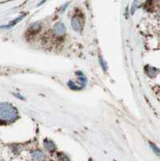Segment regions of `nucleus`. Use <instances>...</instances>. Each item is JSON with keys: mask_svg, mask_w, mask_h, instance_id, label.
<instances>
[{"mask_svg": "<svg viewBox=\"0 0 160 161\" xmlns=\"http://www.w3.org/2000/svg\"><path fill=\"white\" fill-rule=\"evenodd\" d=\"M18 118V112L11 103H0V122L11 123Z\"/></svg>", "mask_w": 160, "mask_h": 161, "instance_id": "obj_1", "label": "nucleus"}, {"mask_svg": "<svg viewBox=\"0 0 160 161\" xmlns=\"http://www.w3.org/2000/svg\"><path fill=\"white\" fill-rule=\"evenodd\" d=\"M65 32H66V27H65V25L63 23H58L57 24L55 25V27H54V33L56 36H60L65 35Z\"/></svg>", "mask_w": 160, "mask_h": 161, "instance_id": "obj_2", "label": "nucleus"}, {"mask_svg": "<svg viewBox=\"0 0 160 161\" xmlns=\"http://www.w3.org/2000/svg\"><path fill=\"white\" fill-rule=\"evenodd\" d=\"M72 27L73 28L74 31H80L82 28V25H81V22H80V19L79 17L75 16L72 19L71 21Z\"/></svg>", "mask_w": 160, "mask_h": 161, "instance_id": "obj_3", "label": "nucleus"}, {"mask_svg": "<svg viewBox=\"0 0 160 161\" xmlns=\"http://www.w3.org/2000/svg\"><path fill=\"white\" fill-rule=\"evenodd\" d=\"M31 156H32V158L34 159L35 160H43L45 159L44 153L41 152V151H39V150L32 152L31 153Z\"/></svg>", "mask_w": 160, "mask_h": 161, "instance_id": "obj_4", "label": "nucleus"}, {"mask_svg": "<svg viewBox=\"0 0 160 161\" xmlns=\"http://www.w3.org/2000/svg\"><path fill=\"white\" fill-rule=\"evenodd\" d=\"M43 145H44V147L47 149V150H48L50 152H53L55 149V146L54 144V142H53L52 141H50V140H44V142H43Z\"/></svg>", "mask_w": 160, "mask_h": 161, "instance_id": "obj_5", "label": "nucleus"}, {"mask_svg": "<svg viewBox=\"0 0 160 161\" xmlns=\"http://www.w3.org/2000/svg\"><path fill=\"white\" fill-rule=\"evenodd\" d=\"M77 76H79V80L81 81V84H83L84 85L86 84L87 82V79L85 77V75L83 74V73L80 71H77Z\"/></svg>", "mask_w": 160, "mask_h": 161, "instance_id": "obj_6", "label": "nucleus"}, {"mask_svg": "<svg viewBox=\"0 0 160 161\" xmlns=\"http://www.w3.org/2000/svg\"><path fill=\"white\" fill-rule=\"evenodd\" d=\"M25 15H23V16H20V17H18V19H15V21L11 22V24H10V25H7V26H5V28H11L12 26H14V25H16L17 23H18L19 21H21V19H23V18H24Z\"/></svg>", "mask_w": 160, "mask_h": 161, "instance_id": "obj_7", "label": "nucleus"}, {"mask_svg": "<svg viewBox=\"0 0 160 161\" xmlns=\"http://www.w3.org/2000/svg\"><path fill=\"white\" fill-rule=\"evenodd\" d=\"M68 85L70 88H71L72 90H81V87H79L77 86L76 84H74L72 80H70V81H68Z\"/></svg>", "mask_w": 160, "mask_h": 161, "instance_id": "obj_8", "label": "nucleus"}, {"mask_svg": "<svg viewBox=\"0 0 160 161\" xmlns=\"http://www.w3.org/2000/svg\"><path fill=\"white\" fill-rule=\"evenodd\" d=\"M151 148H152V150H153V151H154L157 155H160V150L156 146L154 145V144H151Z\"/></svg>", "mask_w": 160, "mask_h": 161, "instance_id": "obj_9", "label": "nucleus"}, {"mask_svg": "<svg viewBox=\"0 0 160 161\" xmlns=\"http://www.w3.org/2000/svg\"><path fill=\"white\" fill-rule=\"evenodd\" d=\"M100 62H101V65H102V68L104 69V71H105V70L107 69V64H106V63H105V62L103 61L102 57H101V58H100Z\"/></svg>", "mask_w": 160, "mask_h": 161, "instance_id": "obj_10", "label": "nucleus"}, {"mask_svg": "<svg viewBox=\"0 0 160 161\" xmlns=\"http://www.w3.org/2000/svg\"><path fill=\"white\" fill-rule=\"evenodd\" d=\"M136 4H137V1H134V4H133V6H132V10H131V13H132V14L134 13L135 9L137 8V7H136Z\"/></svg>", "mask_w": 160, "mask_h": 161, "instance_id": "obj_11", "label": "nucleus"}, {"mask_svg": "<svg viewBox=\"0 0 160 161\" xmlns=\"http://www.w3.org/2000/svg\"><path fill=\"white\" fill-rule=\"evenodd\" d=\"M158 16H159V18L160 19V11L159 13H158Z\"/></svg>", "mask_w": 160, "mask_h": 161, "instance_id": "obj_12", "label": "nucleus"}]
</instances>
